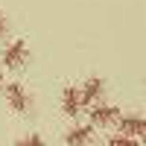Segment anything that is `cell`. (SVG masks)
I'll return each instance as SVG.
<instances>
[{
  "label": "cell",
  "instance_id": "1",
  "mask_svg": "<svg viewBox=\"0 0 146 146\" xmlns=\"http://www.w3.org/2000/svg\"><path fill=\"white\" fill-rule=\"evenodd\" d=\"M6 94V102H9V108L15 114H29L32 111V94L23 88L21 82H9V85H3V88H0Z\"/></svg>",
  "mask_w": 146,
  "mask_h": 146
},
{
  "label": "cell",
  "instance_id": "2",
  "mask_svg": "<svg viewBox=\"0 0 146 146\" xmlns=\"http://www.w3.org/2000/svg\"><path fill=\"white\" fill-rule=\"evenodd\" d=\"M0 62H3L6 70H21L23 64L29 62V44H27V38H15V41L3 50Z\"/></svg>",
  "mask_w": 146,
  "mask_h": 146
},
{
  "label": "cell",
  "instance_id": "3",
  "mask_svg": "<svg viewBox=\"0 0 146 146\" xmlns=\"http://www.w3.org/2000/svg\"><path fill=\"white\" fill-rule=\"evenodd\" d=\"M105 94V79L102 76H88L82 85H79V100H82V108H91L102 100Z\"/></svg>",
  "mask_w": 146,
  "mask_h": 146
},
{
  "label": "cell",
  "instance_id": "4",
  "mask_svg": "<svg viewBox=\"0 0 146 146\" xmlns=\"http://www.w3.org/2000/svg\"><path fill=\"white\" fill-rule=\"evenodd\" d=\"M114 126H117V135H126L135 140H143V135H146V123L140 114H120Z\"/></svg>",
  "mask_w": 146,
  "mask_h": 146
},
{
  "label": "cell",
  "instance_id": "5",
  "mask_svg": "<svg viewBox=\"0 0 146 146\" xmlns=\"http://www.w3.org/2000/svg\"><path fill=\"white\" fill-rule=\"evenodd\" d=\"M91 126H114L117 117H120V108L117 105H105V102H96L91 105Z\"/></svg>",
  "mask_w": 146,
  "mask_h": 146
},
{
  "label": "cell",
  "instance_id": "6",
  "mask_svg": "<svg viewBox=\"0 0 146 146\" xmlns=\"http://www.w3.org/2000/svg\"><path fill=\"white\" fill-rule=\"evenodd\" d=\"M62 111L67 117H73V120L85 111L82 100H79V85H64V91H62Z\"/></svg>",
  "mask_w": 146,
  "mask_h": 146
},
{
  "label": "cell",
  "instance_id": "7",
  "mask_svg": "<svg viewBox=\"0 0 146 146\" xmlns=\"http://www.w3.org/2000/svg\"><path fill=\"white\" fill-rule=\"evenodd\" d=\"M91 140H94V126H70L64 131L67 146H88Z\"/></svg>",
  "mask_w": 146,
  "mask_h": 146
},
{
  "label": "cell",
  "instance_id": "8",
  "mask_svg": "<svg viewBox=\"0 0 146 146\" xmlns=\"http://www.w3.org/2000/svg\"><path fill=\"white\" fill-rule=\"evenodd\" d=\"M105 146H140V140H135V137H126V135H111Z\"/></svg>",
  "mask_w": 146,
  "mask_h": 146
},
{
  "label": "cell",
  "instance_id": "9",
  "mask_svg": "<svg viewBox=\"0 0 146 146\" xmlns=\"http://www.w3.org/2000/svg\"><path fill=\"white\" fill-rule=\"evenodd\" d=\"M15 146H44V137L35 135V131H29V135H23L21 140H15Z\"/></svg>",
  "mask_w": 146,
  "mask_h": 146
},
{
  "label": "cell",
  "instance_id": "10",
  "mask_svg": "<svg viewBox=\"0 0 146 146\" xmlns=\"http://www.w3.org/2000/svg\"><path fill=\"white\" fill-rule=\"evenodd\" d=\"M6 29H9V18H6V12L0 9V38H6Z\"/></svg>",
  "mask_w": 146,
  "mask_h": 146
},
{
  "label": "cell",
  "instance_id": "11",
  "mask_svg": "<svg viewBox=\"0 0 146 146\" xmlns=\"http://www.w3.org/2000/svg\"><path fill=\"white\" fill-rule=\"evenodd\" d=\"M0 88H3V73H0Z\"/></svg>",
  "mask_w": 146,
  "mask_h": 146
}]
</instances>
